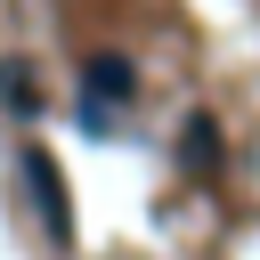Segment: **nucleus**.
Segmentation results:
<instances>
[{
    "instance_id": "nucleus-4",
    "label": "nucleus",
    "mask_w": 260,
    "mask_h": 260,
    "mask_svg": "<svg viewBox=\"0 0 260 260\" xmlns=\"http://www.w3.org/2000/svg\"><path fill=\"white\" fill-rule=\"evenodd\" d=\"M179 146H187V171H211V162H219V130H211V114H195Z\"/></svg>"
},
{
    "instance_id": "nucleus-1",
    "label": "nucleus",
    "mask_w": 260,
    "mask_h": 260,
    "mask_svg": "<svg viewBox=\"0 0 260 260\" xmlns=\"http://www.w3.org/2000/svg\"><path fill=\"white\" fill-rule=\"evenodd\" d=\"M24 195H32V211H41V236H49L57 252H73V195H65V171H57L49 146H24Z\"/></svg>"
},
{
    "instance_id": "nucleus-2",
    "label": "nucleus",
    "mask_w": 260,
    "mask_h": 260,
    "mask_svg": "<svg viewBox=\"0 0 260 260\" xmlns=\"http://www.w3.org/2000/svg\"><path fill=\"white\" fill-rule=\"evenodd\" d=\"M130 89H138L130 57H114V49H106V57H89V65H81V122H89V130H106V106H122Z\"/></svg>"
},
{
    "instance_id": "nucleus-3",
    "label": "nucleus",
    "mask_w": 260,
    "mask_h": 260,
    "mask_svg": "<svg viewBox=\"0 0 260 260\" xmlns=\"http://www.w3.org/2000/svg\"><path fill=\"white\" fill-rule=\"evenodd\" d=\"M0 106H8L16 122H32V114L49 106V98H41V73H32L24 57H8V65H0Z\"/></svg>"
}]
</instances>
